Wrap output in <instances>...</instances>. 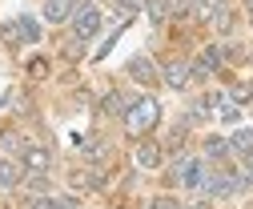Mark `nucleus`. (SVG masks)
I'll return each mask as SVG.
<instances>
[{"label": "nucleus", "instance_id": "22", "mask_svg": "<svg viewBox=\"0 0 253 209\" xmlns=\"http://www.w3.org/2000/svg\"><path fill=\"white\" fill-rule=\"evenodd\" d=\"M245 169H249V181H253V153L245 157Z\"/></svg>", "mask_w": 253, "mask_h": 209}, {"label": "nucleus", "instance_id": "11", "mask_svg": "<svg viewBox=\"0 0 253 209\" xmlns=\"http://www.w3.org/2000/svg\"><path fill=\"white\" fill-rule=\"evenodd\" d=\"M20 153H24V169H33V173H44L52 165L48 149H20Z\"/></svg>", "mask_w": 253, "mask_h": 209}, {"label": "nucleus", "instance_id": "1", "mask_svg": "<svg viewBox=\"0 0 253 209\" xmlns=\"http://www.w3.org/2000/svg\"><path fill=\"white\" fill-rule=\"evenodd\" d=\"M121 117H125V129H129L133 137H145L157 121H161V105H157L153 97H133Z\"/></svg>", "mask_w": 253, "mask_h": 209}, {"label": "nucleus", "instance_id": "7", "mask_svg": "<svg viewBox=\"0 0 253 209\" xmlns=\"http://www.w3.org/2000/svg\"><path fill=\"white\" fill-rule=\"evenodd\" d=\"M133 161H137V169H157L161 165V145L157 141H141L133 149Z\"/></svg>", "mask_w": 253, "mask_h": 209}, {"label": "nucleus", "instance_id": "8", "mask_svg": "<svg viewBox=\"0 0 253 209\" xmlns=\"http://www.w3.org/2000/svg\"><path fill=\"white\" fill-rule=\"evenodd\" d=\"M77 12V0H44V20L60 24V20H69Z\"/></svg>", "mask_w": 253, "mask_h": 209}, {"label": "nucleus", "instance_id": "18", "mask_svg": "<svg viewBox=\"0 0 253 209\" xmlns=\"http://www.w3.org/2000/svg\"><path fill=\"white\" fill-rule=\"evenodd\" d=\"M28 209H56V201H52L48 193H37L33 201H28Z\"/></svg>", "mask_w": 253, "mask_h": 209}, {"label": "nucleus", "instance_id": "15", "mask_svg": "<svg viewBox=\"0 0 253 209\" xmlns=\"http://www.w3.org/2000/svg\"><path fill=\"white\" fill-rule=\"evenodd\" d=\"M129 101H133V97H125V93H109V97H105V113H125Z\"/></svg>", "mask_w": 253, "mask_h": 209}, {"label": "nucleus", "instance_id": "12", "mask_svg": "<svg viewBox=\"0 0 253 209\" xmlns=\"http://www.w3.org/2000/svg\"><path fill=\"white\" fill-rule=\"evenodd\" d=\"M229 149L241 153V157H249V153H253V129H237V133L229 137Z\"/></svg>", "mask_w": 253, "mask_h": 209}, {"label": "nucleus", "instance_id": "21", "mask_svg": "<svg viewBox=\"0 0 253 209\" xmlns=\"http://www.w3.org/2000/svg\"><path fill=\"white\" fill-rule=\"evenodd\" d=\"M141 4H145V0H121V8H125V12H137Z\"/></svg>", "mask_w": 253, "mask_h": 209}, {"label": "nucleus", "instance_id": "23", "mask_svg": "<svg viewBox=\"0 0 253 209\" xmlns=\"http://www.w3.org/2000/svg\"><path fill=\"white\" fill-rule=\"evenodd\" d=\"M193 209H205V205H193Z\"/></svg>", "mask_w": 253, "mask_h": 209}, {"label": "nucleus", "instance_id": "24", "mask_svg": "<svg viewBox=\"0 0 253 209\" xmlns=\"http://www.w3.org/2000/svg\"><path fill=\"white\" fill-rule=\"evenodd\" d=\"M249 4H253V0H249Z\"/></svg>", "mask_w": 253, "mask_h": 209}, {"label": "nucleus", "instance_id": "16", "mask_svg": "<svg viewBox=\"0 0 253 209\" xmlns=\"http://www.w3.org/2000/svg\"><path fill=\"white\" fill-rule=\"evenodd\" d=\"M101 177L97 173H73V189H97Z\"/></svg>", "mask_w": 253, "mask_h": 209}, {"label": "nucleus", "instance_id": "10", "mask_svg": "<svg viewBox=\"0 0 253 209\" xmlns=\"http://www.w3.org/2000/svg\"><path fill=\"white\" fill-rule=\"evenodd\" d=\"M129 77L141 81V84H153V81H157V69H153L149 56H133V61H129Z\"/></svg>", "mask_w": 253, "mask_h": 209}, {"label": "nucleus", "instance_id": "2", "mask_svg": "<svg viewBox=\"0 0 253 209\" xmlns=\"http://www.w3.org/2000/svg\"><path fill=\"white\" fill-rule=\"evenodd\" d=\"M201 173H205V161H201V157H177V165H173V181L185 185V189H197Z\"/></svg>", "mask_w": 253, "mask_h": 209}, {"label": "nucleus", "instance_id": "5", "mask_svg": "<svg viewBox=\"0 0 253 209\" xmlns=\"http://www.w3.org/2000/svg\"><path fill=\"white\" fill-rule=\"evenodd\" d=\"M161 81H165L169 88H185L189 81H193V73H189V65H185V61H165V69H161Z\"/></svg>", "mask_w": 253, "mask_h": 209}, {"label": "nucleus", "instance_id": "14", "mask_svg": "<svg viewBox=\"0 0 253 209\" xmlns=\"http://www.w3.org/2000/svg\"><path fill=\"white\" fill-rule=\"evenodd\" d=\"M169 8H173V0H149V16H153L157 24L169 20Z\"/></svg>", "mask_w": 253, "mask_h": 209}, {"label": "nucleus", "instance_id": "13", "mask_svg": "<svg viewBox=\"0 0 253 209\" xmlns=\"http://www.w3.org/2000/svg\"><path fill=\"white\" fill-rule=\"evenodd\" d=\"M233 149H229V141H221V137H209L205 141V157H213V161H221V157H229Z\"/></svg>", "mask_w": 253, "mask_h": 209}, {"label": "nucleus", "instance_id": "4", "mask_svg": "<svg viewBox=\"0 0 253 209\" xmlns=\"http://www.w3.org/2000/svg\"><path fill=\"white\" fill-rule=\"evenodd\" d=\"M221 56H225V52H221V48H201V56H197V61L193 65H189V73H193V77H213L217 69H221Z\"/></svg>", "mask_w": 253, "mask_h": 209}, {"label": "nucleus", "instance_id": "9", "mask_svg": "<svg viewBox=\"0 0 253 209\" xmlns=\"http://www.w3.org/2000/svg\"><path fill=\"white\" fill-rule=\"evenodd\" d=\"M20 177H24V161H0V189H16L20 185Z\"/></svg>", "mask_w": 253, "mask_h": 209}, {"label": "nucleus", "instance_id": "6", "mask_svg": "<svg viewBox=\"0 0 253 209\" xmlns=\"http://www.w3.org/2000/svg\"><path fill=\"white\" fill-rule=\"evenodd\" d=\"M8 37L24 41V44H33V41H41V24H37L33 16H16V20L8 24Z\"/></svg>", "mask_w": 253, "mask_h": 209}, {"label": "nucleus", "instance_id": "20", "mask_svg": "<svg viewBox=\"0 0 253 209\" xmlns=\"http://www.w3.org/2000/svg\"><path fill=\"white\" fill-rule=\"evenodd\" d=\"M56 209H77V197H56Z\"/></svg>", "mask_w": 253, "mask_h": 209}, {"label": "nucleus", "instance_id": "3", "mask_svg": "<svg viewBox=\"0 0 253 209\" xmlns=\"http://www.w3.org/2000/svg\"><path fill=\"white\" fill-rule=\"evenodd\" d=\"M73 28H77V37H81V41L97 37V28H101V12L92 8V4H77V12H73Z\"/></svg>", "mask_w": 253, "mask_h": 209}, {"label": "nucleus", "instance_id": "17", "mask_svg": "<svg viewBox=\"0 0 253 209\" xmlns=\"http://www.w3.org/2000/svg\"><path fill=\"white\" fill-rule=\"evenodd\" d=\"M209 20H213L217 33H229V28H233V16H229L225 8H213V16H209Z\"/></svg>", "mask_w": 253, "mask_h": 209}, {"label": "nucleus", "instance_id": "19", "mask_svg": "<svg viewBox=\"0 0 253 209\" xmlns=\"http://www.w3.org/2000/svg\"><path fill=\"white\" fill-rule=\"evenodd\" d=\"M149 209H181V205H177V201H173V197H157V201H153V205H149Z\"/></svg>", "mask_w": 253, "mask_h": 209}]
</instances>
